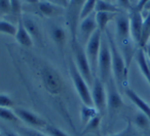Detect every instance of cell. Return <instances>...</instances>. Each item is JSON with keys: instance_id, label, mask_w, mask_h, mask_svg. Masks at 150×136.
Instances as JSON below:
<instances>
[{"instance_id": "27", "label": "cell", "mask_w": 150, "mask_h": 136, "mask_svg": "<svg viewBox=\"0 0 150 136\" xmlns=\"http://www.w3.org/2000/svg\"><path fill=\"white\" fill-rule=\"evenodd\" d=\"M16 32H17V28L11 23L6 21H0V33L1 34H5V35L15 37Z\"/></svg>"}, {"instance_id": "43", "label": "cell", "mask_w": 150, "mask_h": 136, "mask_svg": "<svg viewBox=\"0 0 150 136\" xmlns=\"http://www.w3.org/2000/svg\"><path fill=\"white\" fill-rule=\"evenodd\" d=\"M131 1H132V2H133V1H134V0H131Z\"/></svg>"}, {"instance_id": "23", "label": "cell", "mask_w": 150, "mask_h": 136, "mask_svg": "<svg viewBox=\"0 0 150 136\" xmlns=\"http://www.w3.org/2000/svg\"><path fill=\"white\" fill-rule=\"evenodd\" d=\"M132 123H133L137 128H139V129H141V130H145V131L146 130H149V128H150L149 118H148L146 115H144L143 113H141V111L136 114Z\"/></svg>"}, {"instance_id": "1", "label": "cell", "mask_w": 150, "mask_h": 136, "mask_svg": "<svg viewBox=\"0 0 150 136\" xmlns=\"http://www.w3.org/2000/svg\"><path fill=\"white\" fill-rule=\"evenodd\" d=\"M28 56L31 64L35 69L36 75L44 90L54 97H59L62 95L66 86L60 72L41 58L36 57L32 54H28Z\"/></svg>"}, {"instance_id": "7", "label": "cell", "mask_w": 150, "mask_h": 136, "mask_svg": "<svg viewBox=\"0 0 150 136\" xmlns=\"http://www.w3.org/2000/svg\"><path fill=\"white\" fill-rule=\"evenodd\" d=\"M73 53H74V62L77 67L78 71L81 74V76L84 78V80L86 81V83L90 85H93L94 82V75H93L92 69H91L90 62L86 57V50H84L83 46L78 42L74 43L72 45Z\"/></svg>"}, {"instance_id": "37", "label": "cell", "mask_w": 150, "mask_h": 136, "mask_svg": "<svg viewBox=\"0 0 150 136\" xmlns=\"http://www.w3.org/2000/svg\"><path fill=\"white\" fill-rule=\"evenodd\" d=\"M144 51H145V54H146V56H147V60L150 62V43H148L147 45L145 46Z\"/></svg>"}, {"instance_id": "33", "label": "cell", "mask_w": 150, "mask_h": 136, "mask_svg": "<svg viewBox=\"0 0 150 136\" xmlns=\"http://www.w3.org/2000/svg\"><path fill=\"white\" fill-rule=\"evenodd\" d=\"M117 2H118V6L123 9H129V11H131V8L133 7L132 6L131 0H117Z\"/></svg>"}, {"instance_id": "9", "label": "cell", "mask_w": 150, "mask_h": 136, "mask_svg": "<svg viewBox=\"0 0 150 136\" xmlns=\"http://www.w3.org/2000/svg\"><path fill=\"white\" fill-rule=\"evenodd\" d=\"M93 105L102 116L107 114V91L106 86L99 77H95L92 85Z\"/></svg>"}, {"instance_id": "11", "label": "cell", "mask_w": 150, "mask_h": 136, "mask_svg": "<svg viewBox=\"0 0 150 136\" xmlns=\"http://www.w3.org/2000/svg\"><path fill=\"white\" fill-rule=\"evenodd\" d=\"M98 30L96 22V13H92L86 19L81 20L77 28V40L82 46L86 45L95 32Z\"/></svg>"}, {"instance_id": "8", "label": "cell", "mask_w": 150, "mask_h": 136, "mask_svg": "<svg viewBox=\"0 0 150 136\" xmlns=\"http://www.w3.org/2000/svg\"><path fill=\"white\" fill-rule=\"evenodd\" d=\"M102 37L103 33L98 29L94 33V35L91 37V39L88 41V43L86 45V49H84L94 77H96V74L98 73V60L101 50Z\"/></svg>"}, {"instance_id": "22", "label": "cell", "mask_w": 150, "mask_h": 136, "mask_svg": "<svg viewBox=\"0 0 150 136\" xmlns=\"http://www.w3.org/2000/svg\"><path fill=\"white\" fill-rule=\"evenodd\" d=\"M23 23L25 26L26 30L28 31V33L31 35L32 38H35V39H39L41 37L40 35V29L38 27V25L33 21L32 19L29 18H24L23 17Z\"/></svg>"}, {"instance_id": "32", "label": "cell", "mask_w": 150, "mask_h": 136, "mask_svg": "<svg viewBox=\"0 0 150 136\" xmlns=\"http://www.w3.org/2000/svg\"><path fill=\"white\" fill-rule=\"evenodd\" d=\"M19 130L24 136H47V135H45V134L41 133V132L37 131V130L32 129V128L21 127Z\"/></svg>"}, {"instance_id": "14", "label": "cell", "mask_w": 150, "mask_h": 136, "mask_svg": "<svg viewBox=\"0 0 150 136\" xmlns=\"http://www.w3.org/2000/svg\"><path fill=\"white\" fill-rule=\"evenodd\" d=\"M16 41L25 48H31L33 46V38L26 30L23 23V17L17 21V32H16Z\"/></svg>"}, {"instance_id": "36", "label": "cell", "mask_w": 150, "mask_h": 136, "mask_svg": "<svg viewBox=\"0 0 150 136\" xmlns=\"http://www.w3.org/2000/svg\"><path fill=\"white\" fill-rule=\"evenodd\" d=\"M1 134H2L3 136H18L16 133L9 131V130H5V129H3L2 131H1Z\"/></svg>"}, {"instance_id": "38", "label": "cell", "mask_w": 150, "mask_h": 136, "mask_svg": "<svg viewBox=\"0 0 150 136\" xmlns=\"http://www.w3.org/2000/svg\"><path fill=\"white\" fill-rule=\"evenodd\" d=\"M40 0H26L27 4H35V3H38Z\"/></svg>"}, {"instance_id": "20", "label": "cell", "mask_w": 150, "mask_h": 136, "mask_svg": "<svg viewBox=\"0 0 150 136\" xmlns=\"http://www.w3.org/2000/svg\"><path fill=\"white\" fill-rule=\"evenodd\" d=\"M149 39H150V11L143 22L141 38H140V42H139V44H138V48L144 49L145 46L148 44Z\"/></svg>"}, {"instance_id": "13", "label": "cell", "mask_w": 150, "mask_h": 136, "mask_svg": "<svg viewBox=\"0 0 150 136\" xmlns=\"http://www.w3.org/2000/svg\"><path fill=\"white\" fill-rule=\"evenodd\" d=\"M15 113L18 116L22 122H25L29 126L32 127H37V128H44L47 125V122L44 119H42L40 116L37 114L33 113L32 111H29L27 109H23V107H15Z\"/></svg>"}, {"instance_id": "39", "label": "cell", "mask_w": 150, "mask_h": 136, "mask_svg": "<svg viewBox=\"0 0 150 136\" xmlns=\"http://www.w3.org/2000/svg\"><path fill=\"white\" fill-rule=\"evenodd\" d=\"M104 1H108V2H110V0H104Z\"/></svg>"}, {"instance_id": "24", "label": "cell", "mask_w": 150, "mask_h": 136, "mask_svg": "<svg viewBox=\"0 0 150 136\" xmlns=\"http://www.w3.org/2000/svg\"><path fill=\"white\" fill-rule=\"evenodd\" d=\"M0 119H2L3 121L13 124H18L21 122V120L16 115L15 111H13L11 109H7V107H0Z\"/></svg>"}, {"instance_id": "18", "label": "cell", "mask_w": 150, "mask_h": 136, "mask_svg": "<svg viewBox=\"0 0 150 136\" xmlns=\"http://www.w3.org/2000/svg\"><path fill=\"white\" fill-rule=\"evenodd\" d=\"M102 115L99 114L98 116L94 118L93 120H91L86 125L83 126V130L81 132V136H84L86 134H97L100 135V126H101V121H102Z\"/></svg>"}, {"instance_id": "25", "label": "cell", "mask_w": 150, "mask_h": 136, "mask_svg": "<svg viewBox=\"0 0 150 136\" xmlns=\"http://www.w3.org/2000/svg\"><path fill=\"white\" fill-rule=\"evenodd\" d=\"M98 0H86V3L83 5V8L80 13V21L83 19H86V17H88L90 15L94 13V11L96 8V4Z\"/></svg>"}, {"instance_id": "6", "label": "cell", "mask_w": 150, "mask_h": 136, "mask_svg": "<svg viewBox=\"0 0 150 136\" xmlns=\"http://www.w3.org/2000/svg\"><path fill=\"white\" fill-rule=\"evenodd\" d=\"M98 72H99V78L106 85V83L109 81V79L112 77V74H111L112 73L111 52H110V47H109V43H108V40H107L106 35L104 37H102L101 50L98 60Z\"/></svg>"}, {"instance_id": "17", "label": "cell", "mask_w": 150, "mask_h": 136, "mask_svg": "<svg viewBox=\"0 0 150 136\" xmlns=\"http://www.w3.org/2000/svg\"><path fill=\"white\" fill-rule=\"evenodd\" d=\"M116 15L117 13H96V22H97V26H98V29L104 34L105 31L107 30L108 24L112 20H114Z\"/></svg>"}, {"instance_id": "35", "label": "cell", "mask_w": 150, "mask_h": 136, "mask_svg": "<svg viewBox=\"0 0 150 136\" xmlns=\"http://www.w3.org/2000/svg\"><path fill=\"white\" fill-rule=\"evenodd\" d=\"M47 1L50 3H54V4L58 5V6L63 7V8H66L69 3V0H47Z\"/></svg>"}, {"instance_id": "16", "label": "cell", "mask_w": 150, "mask_h": 136, "mask_svg": "<svg viewBox=\"0 0 150 136\" xmlns=\"http://www.w3.org/2000/svg\"><path fill=\"white\" fill-rule=\"evenodd\" d=\"M125 93L127 96V98H129V100H131L132 102H133L134 104L138 107V109H139L141 113H143L144 115L147 116L150 120V105L148 104V103L146 102V101L144 100V99L142 98V97L140 96L137 92H135L133 89L125 88Z\"/></svg>"}, {"instance_id": "12", "label": "cell", "mask_w": 150, "mask_h": 136, "mask_svg": "<svg viewBox=\"0 0 150 136\" xmlns=\"http://www.w3.org/2000/svg\"><path fill=\"white\" fill-rule=\"evenodd\" d=\"M129 29H131V36L133 41L136 44H139L140 38H141L142 33V27H143V17H142V13L135 8L133 6L129 11Z\"/></svg>"}, {"instance_id": "3", "label": "cell", "mask_w": 150, "mask_h": 136, "mask_svg": "<svg viewBox=\"0 0 150 136\" xmlns=\"http://www.w3.org/2000/svg\"><path fill=\"white\" fill-rule=\"evenodd\" d=\"M86 0H69L68 6L65 8V17L68 31L71 36L72 45L77 42V28L80 22V13Z\"/></svg>"}, {"instance_id": "19", "label": "cell", "mask_w": 150, "mask_h": 136, "mask_svg": "<svg viewBox=\"0 0 150 136\" xmlns=\"http://www.w3.org/2000/svg\"><path fill=\"white\" fill-rule=\"evenodd\" d=\"M99 111L94 105H86L82 104L81 109H80V121H81L82 125H86L91 120L94 119L96 116L99 115ZM101 115V114H100Z\"/></svg>"}, {"instance_id": "2", "label": "cell", "mask_w": 150, "mask_h": 136, "mask_svg": "<svg viewBox=\"0 0 150 136\" xmlns=\"http://www.w3.org/2000/svg\"><path fill=\"white\" fill-rule=\"evenodd\" d=\"M105 35H106L107 40H108V43H109V47H110L113 78H114L115 83H116L118 89H122V87H125L127 85L129 68L127 67L123 55L120 50H119L117 43L115 42L114 37L109 32L108 29L105 31Z\"/></svg>"}, {"instance_id": "31", "label": "cell", "mask_w": 150, "mask_h": 136, "mask_svg": "<svg viewBox=\"0 0 150 136\" xmlns=\"http://www.w3.org/2000/svg\"><path fill=\"white\" fill-rule=\"evenodd\" d=\"M11 0H0V17L4 15H11Z\"/></svg>"}, {"instance_id": "10", "label": "cell", "mask_w": 150, "mask_h": 136, "mask_svg": "<svg viewBox=\"0 0 150 136\" xmlns=\"http://www.w3.org/2000/svg\"><path fill=\"white\" fill-rule=\"evenodd\" d=\"M23 9L42 18L59 17L65 11V8L48 2V1H39L35 4H27L25 7H23Z\"/></svg>"}, {"instance_id": "40", "label": "cell", "mask_w": 150, "mask_h": 136, "mask_svg": "<svg viewBox=\"0 0 150 136\" xmlns=\"http://www.w3.org/2000/svg\"><path fill=\"white\" fill-rule=\"evenodd\" d=\"M0 136H3L2 134H1V131H0Z\"/></svg>"}, {"instance_id": "21", "label": "cell", "mask_w": 150, "mask_h": 136, "mask_svg": "<svg viewBox=\"0 0 150 136\" xmlns=\"http://www.w3.org/2000/svg\"><path fill=\"white\" fill-rule=\"evenodd\" d=\"M96 13H122L119 6L113 4L108 1H104V0H98L96 4V8H95Z\"/></svg>"}, {"instance_id": "15", "label": "cell", "mask_w": 150, "mask_h": 136, "mask_svg": "<svg viewBox=\"0 0 150 136\" xmlns=\"http://www.w3.org/2000/svg\"><path fill=\"white\" fill-rule=\"evenodd\" d=\"M50 38H52V40L54 41V43L56 44L57 47L59 48L61 53L63 54L64 47L67 42V31L62 26L54 25L50 28Z\"/></svg>"}, {"instance_id": "34", "label": "cell", "mask_w": 150, "mask_h": 136, "mask_svg": "<svg viewBox=\"0 0 150 136\" xmlns=\"http://www.w3.org/2000/svg\"><path fill=\"white\" fill-rule=\"evenodd\" d=\"M149 2H150V0H139L137 4L135 5V8L137 9V11H139L142 13L143 9L145 8L148 4H149Z\"/></svg>"}, {"instance_id": "42", "label": "cell", "mask_w": 150, "mask_h": 136, "mask_svg": "<svg viewBox=\"0 0 150 136\" xmlns=\"http://www.w3.org/2000/svg\"><path fill=\"white\" fill-rule=\"evenodd\" d=\"M40 1H45V0H40Z\"/></svg>"}, {"instance_id": "5", "label": "cell", "mask_w": 150, "mask_h": 136, "mask_svg": "<svg viewBox=\"0 0 150 136\" xmlns=\"http://www.w3.org/2000/svg\"><path fill=\"white\" fill-rule=\"evenodd\" d=\"M69 74L72 79V82L75 86V90L77 92L80 100L82 101V104L93 105L92 93L88 88V84L84 78L81 76V74L78 71L77 67L75 64L74 60H69Z\"/></svg>"}, {"instance_id": "4", "label": "cell", "mask_w": 150, "mask_h": 136, "mask_svg": "<svg viewBox=\"0 0 150 136\" xmlns=\"http://www.w3.org/2000/svg\"><path fill=\"white\" fill-rule=\"evenodd\" d=\"M105 86L107 91V115H108L109 122H112L123 109L125 102L113 77L109 79Z\"/></svg>"}, {"instance_id": "30", "label": "cell", "mask_w": 150, "mask_h": 136, "mask_svg": "<svg viewBox=\"0 0 150 136\" xmlns=\"http://www.w3.org/2000/svg\"><path fill=\"white\" fill-rule=\"evenodd\" d=\"M16 105V101L5 93H0V107H7L11 109Z\"/></svg>"}, {"instance_id": "29", "label": "cell", "mask_w": 150, "mask_h": 136, "mask_svg": "<svg viewBox=\"0 0 150 136\" xmlns=\"http://www.w3.org/2000/svg\"><path fill=\"white\" fill-rule=\"evenodd\" d=\"M45 132L48 136H68V134L65 133L63 130H61L60 128H58L57 126H54L52 124H48L44 127Z\"/></svg>"}, {"instance_id": "28", "label": "cell", "mask_w": 150, "mask_h": 136, "mask_svg": "<svg viewBox=\"0 0 150 136\" xmlns=\"http://www.w3.org/2000/svg\"><path fill=\"white\" fill-rule=\"evenodd\" d=\"M11 15L17 19V21L22 18V11H23V5L21 3V0H11Z\"/></svg>"}, {"instance_id": "41", "label": "cell", "mask_w": 150, "mask_h": 136, "mask_svg": "<svg viewBox=\"0 0 150 136\" xmlns=\"http://www.w3.org/2000/svg\"><path fill=\"white\" fill-rule=\"evenodd\" d=\"M148 62H149V69H150V62H149V60H148Z\"/></svg>"}, {"instance_id": "26", "label": "cell", "mask_w": 150, "mask_h": 136, "mask_svg": "<svg viewBox=\"0 0 150 136\" xmlns=\"http://www.w3.org/2000/svg\"><path fill=\"white\" fill-rule=\"evenodd\" d=\"M109 136H140L139 133L136 131L135 127H134V124L131 121L127 122V126L123 128L121 131H119L118 133L111 134Z\"/></svg>"}]
</instances>
